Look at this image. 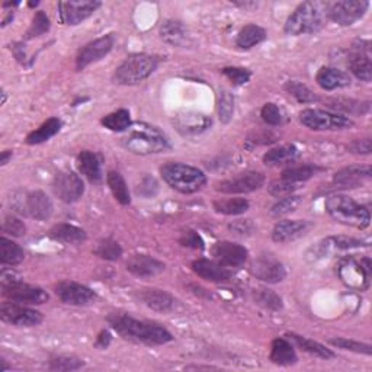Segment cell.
Masks as SVG:
<instances>
[{"mask_svg": "<svg viewBox=\"0 0 372 372\" xmlns=\"http://www.w3.org/2000/svg\"><path fill=\"white\" fill-rule=\"evenodd\" d=\"M108 323L122 339L130 342L159 346L173 340L172 333L163 326L155 322L137 320L126 313H112L108 317Z\"/></svg>", "mask_w": 372, "mask_h": 372, "instance_id": "cell-1", "label": "cell"}, {"mask_svg": "<svg viewBox=\"0 0 372 372\" xmlns=\"http://www.w3.org/2000/svg\"><path fill=\"white\" fill-rule=\"evenodd\" d=\"M121 143L131 153L140 156L157 155L170 148V143L163 131L147 122L131 124V127L124 133Z\"/></svg>", "mask_w": 372, "mask_h": 372, "instance_id": "cell-2", "label": "cell"}, {"mask_svg": "<svg viewBox=\"0 0 372 372\" xmlns=\"http://www.w3.org/2000/svg\"><path fill=\"white\" fill-rule=\"evenodd\" d=\"M329 12V3L304 2L301 3L285 22V34L298 37L319 32L324 23Z\"/></svg>", "mask_w": 372, "mask_h": 372, "instance_id": "cell-3", "label": "cell"}, {"mask_svg": "<svg viewBox=\"0 0 372 372\" xmlns=\"http://www.w3.org/2000/svg\"><path fill=\"white\" fill-rule=\"evenodd\" d=\"M326 211L335 222L356 228H366L371 223V214L366 206L355 202L346 195H332L326 199Z\"/></svg>", "mask_w": 372, "mask_h": 372, "instance_id": "cell-4", "label": "cell"}, {"mask_svg": "<svg viewBox=\"0 0 372 372\" xmlns=\"http://www.w3.org/2000/svg\"><path fill=\"white\" fill-rule=\"evenodd\" d=\"M163 181L181 194H195L206 185V176L198 168L185 163H166L160 169Z\"/></svg>", "mask_w": 372, "mask_h": 372, "instance_id": "cell-5", "label": "cell"}, {"mask_svg": "<svg viewBox=\"0 0 372 372\" xmlns=\"http://www.w3.org/2000/svg\"><path fill=\"white\" fill-rule=\"evenodd\" d=\"M159 59L150 54H133L124 61L114 73V81L118 85L133 86L146 80L151 73L156 72Z\"/></svg>", "mask_w": 372, "mask_h": 372, "instance_id": "cell-6", "label": "cell"}, {"mask_svg": "<svg viewBox=\"0 0 372 372\" xmlns=\"http://www.w3.org/2000/svg\"><path fill=\"white\" fill-rule=\"evenodd\" d=\"M2 294L9 301L18 304L39 306L48 301V294L43 288L25 284L15 273H8L3 268L2 271Z\"/></svg>", "mask_w": 372, "mask_h": 372, "instance_id": "cell-7", "label": "cell"}, {"mask_svg": "<svg viewBox=\"0 0 372 372\" xmlns=\"http://www.w3.org/2000/svg\"><path fill=\"white\" fill-rule=\"evenodd\" d=\"M337 275L340 281L351 289L365 291L371 280V260L364 257L358 260L352 256L340 259L337 265Z\"/></svg>", "mask_w": 372, "mask_h": 372, "instance_id": "cell-8", "label": "cell"}, {"mask_svg": "<svg viewBox=\"0 0 372 372\" xmlns=\"http://www.w3.org/2000/svg\"><path fill=\"white\" fill-rule=\"evenodd\" d=\"M300 121L302 126L314 131H335L353 126V122L348 117L322 111V109H304L300 112Z\"/></svg>", "mask_w": 372, "mask_h": 372, "instance_id": "cell-9", "label": "cell"}, {"mask_svg": "<svg viewBox=\"0 0 372 372\" xmlns=\"http://www.w3.org/2000/svg\"><path fill=\"white\" fill-rule=\"evenodd\" d=\"M13 201H15L13 208H17L21 214L39 219V222H46L52 215V202L43 190L30 192L21 198H13Z\"/></svg>", "mask_w": 372, "mask_h": 372, "instance_id": "cell-10", "label": "cell"}, {"mask_svg": "<svg viewBox=\"0 0 372 372\" xmlns=\"http://www.w3.org/2000/svg\"><path fill=\"white\" fill-rule=\"evenodd\" d=\"M368 8L366 0H342L329 5L327 17L342 26H351L365 15Z\"/></svg>", "mask_w": 372, "mask_h": 372, "instance_id": "cell-11", "label": "cell"}, {"mask_svg": "<svg viewBox=\"0 0 372 372\" xmlns=\"http://www.w3.org/2000/svg\"><path fill=\"white\" fill-rule=\"evenodd\" d=\"M0 317L8 324L17 327H35L43 323V314L18 302L8 301L0 307Z\"/></svg>", "mask_w": 372, "mask_h": 372, "instance_id": "cell-12", "label": "cell"}, {"mask_svg": "<svg viewBox=\"0 0 372 372\" xmlns=\"http://www.w3.org/2000/svg\"><path fill=\"white\" fill-rule=\"evenodd\" d=\"M52 190L59 199L66 204L77 202L85 194V184L73 172H60L54 176Z\"/></svg>", "mask_w": 372, "mask_h": 372, "instance_id": "cell-13", "label": "cell"}, {"mask_svg": "<svg viewBox=\"0 0 372 372\" xmlns=\"http://www.w3.org/2000/svg\"><path fill=\"white\" fill-rule=\"evenodd\" d=\"M264 184L265 176L260 172L251 170L215 184V190L222 194H249V192L260 189Z\"/></svg>", "mask_w": 372, "mask_h": 372, "instance_id": "cell-14", "label": "cell"}, {"mask_svg": "<svg viewBox=\"0 0 372 372\" xmlns=\"http://www.w3.org/2000/svg\"><path fill=\"white\" fill-rule=\"evenodd\" d=\"M251 271L257 280L268 284L282 282L286 277V271L282 262L271 253L259 255L253 260Z\"/></svg>", "mask_w": 372, "mask_h": 372, "instance_id": "cell-15", "label": "cell"}, {"mask_svg": "<svg viewBox=\"0 0 372 372\" xmlns=\"http://www.w3.org/2000/svg\"><path fill=\"white\" fill-rule=\"evenodd\" d=\"M57 297L67 306H90L98 298L93 289L73 281H61L56 285Z\"/></svg>", "mask_w": 372, "mask_h": 372, "instance_id": "cell-16", "label": "cell"}, {"mask_svg": "<svg viewBox=\"0 0 372 372\" xmlns=\"http://www.w3.org/2000/svg\"><path fill=\"white\" fill-rule=\"evenodd\" d=\"M114 35H105L98 39L92 41V43L86 44L84 48H80L76 56V68L77 70H84L88 66L102 60L105 56H108L109 51L114 47Z\"/></svg>", "mask_w": 372, "mask_h": 372, "instance_id": "cell-17", "label": "cell"}, {"mask_svg": "<svg viewBox=\"0 0 372 372\" xmlns=\"http://www.w3.org/2000/svg\"><path fill=\"white\" fill-rule=\"evenodd\" d=\"M59 19L64 25H79L93 15L96 9L101 8L99 2H60L59 3Z\"/></svg>", "mask_w": 372, "mask_h": 372, "instance_id": "cell-18", "label": "cell"}, {"mask_svg": "<svg viewBox=\"0 0 372 372\" xmlns=\"http://www.w3.org/2000/svg\"><path fill=\"white\" fill-rule=\"evenodd\" d=\"M214 260L226 268H239L246 264L249 252L244 246L233 242H218L213 246Z\"/></svg>", "mask_w": 372, "mask_h": 372, "instance_id": "cell-19", "label": "cell"}, {"mask_svg": "<svg viewBox=\"0 0 372 372\" xmlns=\"http://www.w3.org/2000/svg\"><path fill=\"white\" fill-rule=\"evenodd\" d=\"M213 119L201 112H182L173 118L175 128L184 135H198L211 127Z\"/></svg>", "mask_w": 372, "mask_h": 372, "instance_id": "cell-20", "label": "cell"}, {"mask_svg": "<svg viewBox=\"0 0 372 372\" xmlns=\"http://www.w3.org/2000/svg\"><path fill=\"white\" fill-rule=\"evenodd\" d=\"M166 266L163 262L148 255H134L127 260V271L139 278H155L160 275Z\"/></svg>", "mask_w": 372, "mask_h": 372, "instance_id": "cell-21", "label": "cell"}, {"mask_svg": "<svg viewBox=\"0 0 372 372\" xmlns=\"http://www.w3.org/2000/svg\"><path fill=\"white\" fill-rule=\"evenodd\" d=\"M190 268L198 277L210 282H226L231 278V272L228 271V268L219 265L215 260L198 259L192 262Z\"/></svg>", "mask_w": 372, "mask_h": 372, "instance_id": "cell-22", "label": "cell"}, {"mask_svg": "<svg viewBox=\"0 0 372 372\" xmlns=\"http://www.w3.org/2000/svg\"><path fill=\"white\" fill-rule=\"evenodd\" d=\"M315 81L324 90H335L351 86V76L336 67H322L315 76Z\"/></svg>", "mask_w": 372, "mask_h": 372, "instance_id": "cell-23", "label": "cell"}, {"mask_svg": "<svg viewBox=\"0 0 372 372\" xmlns=\"http://www.w3.org/2000/svg\"><path fill=\"white\" fill-rule=\"evenodd\" d=\"M140 300L148 309L159 313H169L176 306V300L169 293L161 291V289L157 288L143 289L140 293Z\"/></svg>", "mask_w": 372, "mask_h": 372, "instance_id": "cell-24", "label": "cell"}, {"mask_svg": "<svg viewBox=\"0 0 372 372\" xmlns=\"http://www.w3.org/2000/svg\"><path fill=\"white\" fill-rule=\"evenodd\" d=\"M348 66L351 72L362 81H371L372 79V63L369 50L366 47H355V51L349 56Z\"/></svg>", "mask_w": 372, "mask_h": 372, "instance_id": "cell-25", "label": "cell"}, {"mask_svg": "<svg viewBox=\"0 0 372 372\" xmlns=\"http://www.w3.org/2000/svg\"><path fill=\"white\" fill-rule=\"evenodd\" d=\"M269 360L275 365L291 366L297 364L298 356L295 353V349L291 344V342H288L286 339H282V337H277L272 340Z\"/></svg>", "mask_w": 372, "mask_h": 372, "instance_id": "cell-26", "label": "cell"}, {"mask_svg": "<svg viewBox=\"0 0 372 372\" xmlns=\"http://www.w3.org/2000/svg\"><path fill=\"white\" fill-rule=\"evenodd\" d=\"M307 222H301V219H282V222L277 223V226L273 227L272 239L277 243L291 242L300 237L307 230Z\"/></svg>", "mask_w": 372, "mask_h": 372, "instance_id": "cell-27", "label": "cell"}, {"mask_svg": "<svg viewBox=\"0 0 372 372\" xmlns=\"http://www.w3.org/2000/svg\"><path fill=\"white\" fill-rule=\"evenodd\" d=\"M372 173L369 164H366V166L355 164V166H349L339 170L333 177V182L343 188H356L360 186L365 179H369Z\"/></svg>", "mask_w": 372, "mask_h": 372, "instance_id": "cell-28", "label": "cell"}, {"mask_svg": "<svg viewBox=\"0 0 372 372\" xmlns=\"http://www.w3.org/2000/svg\"><path fill=\"white\" fill-rule=\"evenodd\" d=\"M77 169L92 184H99L102 181L101 161L93 151L89 150L81 151L77 156Z\"/></svg>", "mask_w": 372, "mask_h": 372, "instance_id": "cell-29", "label": "cell"}, {"mask_svg": "<svg viewBox=\"0 0 372 372\" xmlns=\"http://www.w3.org/2000/svg\"><path fill=\"white\" fill-rule=\"evenodd\" d=\"M48 236L60 243L64 244H80L86 242L88 234L84 228L76 227L73 224H56L54 227H51Z\"/></svg>", "mask_w": 372, "mask_h": 372, "instance_id": "cell-30", "label": "cell"}, {"mask_svg": "<svg viewBox=\"0 0 372 372\" xmlns=\"http://www.w3.org/2000/svg\"><path fill=\"white\" fill-rule=\"evenodd\" d=\"M160 37L170 46L184 47L188 43V30L182 22L169 19L161 23Z\"/></svg>", "mask_w": 372, "mask_h": 372, "instance_id": "cell-31", "label": "cell"}, {"mask_svg": "<svg viewBox=\"0 0 372 372\" xmlns=\"http://www.w3.org/2000/svg\"><path fill=\"white\" fill-rule=\"evenodd\" d=\"M266 39V31L262 26L256 23L246 25L244 28L240 30L236 38V46L242 50H251L255 46L264 43Z\"/></svg>", "mask_w": 372, "mask_h": 372, "instance_id": "cell-32", "label": "cell"}, {"mask_svg": "<svg viewBox=\"0 0 372 372\" xmlns=\"http://www.w3.org/2000/svg\"><path fill=\"white\" fill-rule=\"evenodd\" d=\"M300 151L293 144H285L277 148L269 150L264 156V163L268 166H281V164H289L298 159Z\"/></svg>", "mask_w": 372, "mask_h": 372, "instance_id": "cell-33", "label": "cell"}, {"mask_svg": "<svg viewBox=\"0 0 372 372\" xmlns=\"http://www.w3.org/2000/svg\"><path fill=\"white\" fill-rule=\"evenodd\" d=\"M61 127H63V122L59 118H50L39 128L28 134V137H26V144H30V146L43 144L48 141L50 139H52L56 134H59Z\"/></svg>", "mask_w": 372, "mask_h": 372, "instance_id": "cell-34", "label": "cell"}, {"mask_svg": "<svg viewBox=\"0 0 372 372\" xmlns=\"http://www.w3.org/2000/svg\"><path fill=\"white\" fill-rule=\"evenodd\" d=\"M286 336L291 339L301 351H304V352L315 356V358H320V360H326V361L335 358V353L330 349H327L324 344H322L319 342H314L311 339H307L304 336H300V335H295V333H289Z\"/></svg>", "mask_w": 372, "mask_h": 372, "instance_id": "cell-35", "label": "cell"}, {"mask_svg": "<svg viewBox=\"0 0 372 372\" xmlns=\"http://www.w3.org/2000/svg\"><path fill=\"white\" fill-rule=\"evenodd\" d=\"M23 259L25 253L19 244L6 237L0 239V262H2V266H17L22 264Z\"/></svg>", "mask_w": 372, "mask_h": 372, "instance_id": "cell-36", "label": "cell"}, {"mask_svg": "<svg viewBox=\"0 0 372 372\" xmlns=\"http://www.w3.org/2000/svg\"><path fill=\"white\" fill-rule=\"evenodd\" d=\"M106 182L109 189H111L112 195L121 205H130L131 204V197H130V190L126 184V179L122 177L119 172L111 170L106 175Z\"/></svg>", "mask_w": 372, "mask_h": 372, "instance_id": "cell-37", "label": "cell"}, {"mask_svg": "<svg viewBox=\"0 0 372 372\" xmlns=\"http://www.w3.org/2000/svg\"><path fill=\"white\" fill-rule=\"evenodd\" d=\"M102 126L115 133H126L131 127V115L127 109H118V111L108 114L102 118Z\"/></svg>", "mask_w": 372, "mask_h": 372, "instance_id": "cell-38", "label": "cell"}, {"mask_svg": "<svg viewBox=\"0 0 372 372\" xmlns=\"http://www.w3.org/2000/svg\"><path fill=\"white\" fill-rule=\"evenodd\" d=\"M249 201L244 198H228L214 201V210L224 215H240L249 210Z\"/></svg>", "mask_w": 372, "mask_h": 372, "instance_id": "cell-39", "label": "cell"}, {"mask_svg": "<svg viewBox=\"0 0 372 372\" xmlns=\"http://www.w3.org/2000/svg\"><path fill=\"white\" fill-rule=\"evenodd\" d=\"M253 300L257 306L264 307L266 310H272V311H278L284 307L282 304V298L272 291V289L268 288H257L255 289L253 293Z\"/></svg>", "mask_w": 372, "mask_h": 372, "instance_id": "cell-40", "label": "cell"}, {"mask_svg": "<svg viewBox=\"0 0 372 372\" xmlns=\"http://www.w3.org/2000/svg\"><path fill=\"white\" fill-rule=\"evenodd\" d=\"M284 89L289 95L294 96V98L300 104H313V102L319 101V98H317V96L314 95V92L309 86L300 84V81H297V80H289V81H286Z\"/></svg>", "mask_w": 372, "mask_h": 372, "instance_id": "cell-41", "label": "cell"}, {"mask_svg": "<svg viewBox=\"0 0 372 372\" xmlns=\"http://www.w3.org/2000/svg\"><path fill=\"white\" fill-rule=\"evenodd\" d=\"M320 169L317 166H311V164H301V166H293L288 168L282 172V179H286L289 182L300 184L311 179Z\"/></svg>", "mask_w": 372, "mask_h": 372, "instance_id": "cell-42", "label": "cell"}, {"mask_svg": "<svg viewBox=\"0 0 372 372\" xmlns=\"http://www.w3.org/2000/svg\"><path fill=\"white\" fill-rule=\"evenodd\" d=\"M95 255L105 260H118L122 256V247L114 239H105L95 247Z\"/></svg>", "mask_w": 372, "mask_h": 372, "instance_id": "cell-43", "label": "cell"}, {"mask_svg": "<svg viewBox=\"0 0 372 372\" xmlns=\"http://www.w3.org/2000/svg\"><path fill=\"white\" fill-rule=\"evenodd\" d=\"M50 26H51V23H50L48 17L43 10H38L32 19V23L30 26L28 32H26V39H32V38L47 34L50 31Z\"/></svg>", "mask_w": 372, "mask_h": 372, "instance_id": "cell-44", "label": "cell"}, {"mask_svg": "<svg viewBox=\"0 0 372 372\" xmlns=\"http://www.w3.org/2000/svg\"><path fill=\"white\" fill-rule=\"evenodd\" d=\"M85 365V362L76 356H56L50 361L51 371H77Z\"/></svg>", "mask_w": 372, "mask_h": 372, "instance_id": "cell-45", "label": "cell"}, {"mask_svg": "<svg viewBox=\"0 0 372 372\" xmlns=\"http://www.w3.org/2000/svg\"><path fill=\"white\" fill-rule=\"evenodd\" d=\"M234 114V96L228 90L219 92V101H218V115L222 122L228 124Z\"/></svg>", "mask_w": 372, "mask_h": 372, "instance_id": "cell-46", "label": "cell"}, {"mask_svg": "<svg viewBox=\"0 0 372 372\" xmlns=\"http://www.w3.org/2000/svg\"><path fill=\"white\" fill-rule=\"evenodd\" d=\"M330 343L333 344L336 348L344 349V351H351V352H356V353H364V355H371L372 348L371 344L368 343H361L356 340H351V339H344V337H337V339H332L329 340Z\"/></svg>", "mask_w": 372, "mask_h": 372, "instance_id": "cell-47", "label": "cell"}, {"mask_svg": "<svg viewBox=\"0 0 372 372\" xmlns=\"http://www.w3.org/2000/svg\"><path fill=\"white\" fill-rule=\"evenodd\" d=\"M301 202V197H295V195H288L282 199H280L277 204H275L271 208V214L273 217H282L286 214H291L297 206Z\"/></svg>", "mask_w": 372, "mask_h": 372, "instance_id": "cell-48", "label": "cell"}, {"mask_svg": "<svg viewBox=\"0 0 372 372\" xmlns=\"http://www.w3.org/2000/svg\"><path fill=\"white\" fill-rule=\"evenodd\" d=\"M297 188H298V184L289 182V181H286V179H280V181H273V182L269 184L268 192L272 197L282 198V197L293 195V192Z\"/></svg>", "mask_w": 372, "mask_h": 372, "instance_id": "cell-49", "label": "cell"}, {"mask_svg": "<svg viewBox=\"0 0 372 372\" xmlns=\"http://www.w3.org/2000/svg\"><path fill=\"white\" fill-rule=\"evenodd\" d=\"M260 117L268 124V126H272V127L281 126L284 119L280 106L272 102L264 105V108H262V111H260Z\"/></svg>", "mask_w": 372, "mask_h": 372, "instance_id": "cell-50", "label": "cell"}, {"mask_svg": "<svg viewBox=\"0 0 372 372\" xmlns=\"http://www.w3.org/2000/svg\"><path fill=\"white\" fill-rule=\"evenodd\" d=\"M223 75L228 80H231L233 85H236V86L246 85L252 77V73L247 70V68H243V67H224Z\"/></svg>", "mask_w": 372, "mask_h": 372, "instance_id": "cell-51", "label": "cell"}, {"mask_svg": "<svg viewBox=\"0 0 372 372\" xmlns=\"http://www.w3.org/2000/svg\"><path fill=\"white\" fill-rule=\"evenodd\" d=\"M2 230L5 234H9V236L22 237V236H25V233H26V226L23 224V222H21L18 217L8 215V217H5Z\"/></svg>", "mask_w": 372, "mask_h": 372, "instance_id": "cell-52", "label": "cell"}, {"mask_svg": "<svg viewBox=\"0 0 372 372\" xmlns=\"http://www.w3.org/2000/svg\"><path fill=\"white\" fill-rule=\"evenodd\" d=\"M179 243H181L184 247H190V249H195V251L205 249V243H204L202 237L194 230L184 231L181 239H179Z\"/></svg>", "mask_w": 372, "mask_h": 372, "instance_id": "cell-53", "label": "cell"}, {"mask_svg": "<svg viewBox=\"0 0 372 372\" xmlns=\"http://www.w3.org/2000/svg\"><path fill=\"white\" fill-rule=\"evenodd\" d=\"M327 106L336 109V111H343V112H355V108H362V104L360 105L358 102L353 101H342V99H333V101H327Z\"/></svg>", "mask_w": 372, "mask_h": 372, "instance_id": "cell-54", "label": "cell"}, {"mask_svg": "<svg viewBox=\"0 0 372 372\" xmlns=\"http://www.w3.org/2000/svg\"><path fill=\"white\" fill-rule=\"evenodd\" d=\"M230 230L237 234V236H251L255 231V226L251 219H239V222L230 224Z\"/></svg>", "mask_w": 372, "mask_h": 372, "instance_id": "cell-55", "label": "cell"}, {"mask_svg": "<svg viewBox=\"0 0 372 372\" xmlns=\"http://www.w3.org/2000/svg\"><path fill=\"white\" fill-rule=\"evenodd\" d=\"M159 189V185L157 182L155 181L153 177H146L144 181L139 185V188H137V194L139 195H143L146 198H150V197H153L156 192Z\"/></svg>", "mask_w": 372, "mask_h": 372, "instance_id": "cell-56", "label": "cell"}, {"mask_svg": "<svg viewBox=\"0 0 372 372\" xmlns=\"http://www.w3.org/2000/svg\"><path fill=\"white\" fill-rule=\"evenodd\" d=\"M348 148L351 150V153L355 155H369L371 153V139H361L352 141Z\"/></svg>", "mask_w": 372, "mask_h": 372, "instance_id": "cell-57", "label": "cell"}, {"mask_svg": "<svg viewBox=\"0 0 372 372\" xmlns=\"http://www.w3.org/2000/svg\"><path fill=\"white\" fill-rule=\"evenodd\" d=\"M111 340H112L111 333H109L108 330H102V332L98 335V337H96L95 346L99 348V349H106L109 344H111Z\"/></svg>", "mask_w": 372, "mask_h": 372, "instance_id": "cell-58", "label": "cell"}, {"mask_svg": "<svg viewBox=\"0 0 372 372\" xmlns=\"http://www.w3.org/2000/svg\"><path fill=\"white\" fill-rule=\"evenodd\" d=\"M10 159H12V151L10 150L2 151V156H0V164H2V166H5V164H8V161Z\"/></svg>", "mask_w": 372, "mask_h": 372, "instance_id": "cell-59", "label": "cell"}, {"mask_svg": "<svg viewBox=\"0 0 372 372\" xmlns=\"http://www.w3.org/2000/svg\"><path fill=\"white\" fill-rule=\"evenodd\" d=\"M234 3H236L240 8H244V9H247V8H256L257 6V3H255V2H234Z\"/></svg>", "mask_w": 372, "mask_h": 372, "instance_id": "cell-60", "label": "cell"}, {"mask_svg": "<svg viewBox=\"0 0 372 372\" xmlns=\"http://www.w3.org/2000/svg\"><path fill=\"white\" fill-rule=\"evenodd\" d=\"M0 362H2V368H0V372H3V371H6V369L9 368V366L6 365V361H5V360H2Z\"/></svg>", "mask_w": 372, "mask_h": 372, "instance_id": "cell-61", "label": "cell"}]
</instances>
